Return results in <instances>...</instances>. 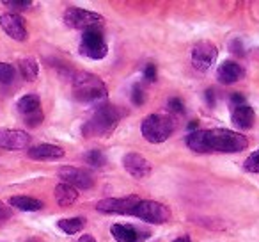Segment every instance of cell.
<instances>
[{"mask_svg":"<svg viewBox=\"0 0 259 242\" xmlns=\"http://www.w3.org/2000/svg\"><path fill=\"white\" fill-rule=\"evenodd\" d=\"M187 146L195 153H240L248 148V139L227 128H209L190 132Z\"/></svg>","mask_w":259,"mask_h":242,"instance_id":"obj_1","label":"cell"},{"mask_svg":"<svg viewBox=\"0 0 259 242\" xmlns=\"http://www.w3.org/2000/svg\"><path fill=\"white\" fill-rule=\"evenodd\" d=\"M73 94L80 103L103 105L105 98H107V86L100 77L80 72L73 77Z\"/></svg>","mask_w":259,"mask_h":242,"instance_id":"obj_2","label":"cell"},{"mask_svg":"<svg viewBox=\"0 0 259 242\" xmlns=\"http://www.w3.org/2000/svg\"><path fill=\"white\" fill-rule=\"evenodd\" d=\"M122 112L114 105H100L94 111L93 118L89 119L83 127V134L94 135V137H107L117 127L119 119H121Z\"/></svg>","mask_w":259,"mask_h":242,"instance_id":"obj_3","label":"cell"},{"mask_svg":"<svg viewBox=\"0 0 259 242\" xmlns=\"http://www.w3.org/2000/svg\"><path fill=\"white\" fill-rule=\"evenodd\" d=\"M141 132L144 135L146 141L153 143V145H160V143L167 141L174 132V121L170 116L165 114H151L142 121Z\"/></svg>","mask_w":259,"mask_h":242,"instance_id":"obj_4","label":"cell"},{"mask_svg":"<svg viewBox=\"0 0 259 242\" xmlns=\"http://www.w3.org/2000/svg\"><path fill=\"white\" fill-rule=\"evenodd\" d=\"M64 22L71 29H82L83 32L91 29H101L105 18L94 11H87L82 8H68L64 13Z\"/></svg>","mask_w":259,"mask_h":242,"instance_id":"obj_5","label":"cell"},{"mask_svg":"<svg viewBox=\"0 0 259 242\" xmlns=\"http://www.w3.org/2000/svg\"><path fill=\"white\" fill-rule=\"evenodd\" d=\"M107 41L103 38V32L100 29H91L85 30L82 34V41H80V54L83 57L94 59V61H100V59L107 57Z\"/></svg>","mask_w":259,"mask_h":242,"instance_id":"obj_6","label":"cell"},{"mask_svg":"<svg viewBox=\"0 0 259 242\" xmlns=\"http://www.w3.org/2000/svg\"><path fill=\"white\" fill-rule=\"evenodd\" d=\"M132 216L151 224H163L170 219V210L165 205H162L158 201H153V199H141L137 203V206L134 209Z\"/></svg>","mask_w":259,"mask_h":242,"instance_id":"obj_7","label":"cell"},{"mask_svg":"<svg viewBox=\"0 0 259 242\" xmlns=\"http://www.w3.org/2000/svg\"><path fill=\"white\" fill-rule=\"evenodd\" d=\"M217 54H219V50H217V47L211 41H199L192 48V54H190L192 66L197 72H208L215 64Z\"/></svg>","mask_w":259,"mask_h":242,"instance_id":"obj_8","label":"cell"},{"mask_svg":"<svg viewBox=\"0 0 259 242\" xmlns=\"http://www.w3.org/2000/svg\"><path fill=\"white\" fill-rule=\"evenodd\" d=\"M18 112L23 116L25 123L29 127H37L43 121V111H41V98L36 93H29L25 96H22L16 103Z\"/></svg>","mask_w":259,"mask_h":242,"instance_id":"obj_9","label":"cell"},{"mask_svg":"<svg viewBox=\"0 0 259 242\" xmlns=\"http://www.w3.org/2000/svg\"><path fill=\"white\" fill-rule=\"evenodd\" d=\"M62 184H68L75 189H91L94 187V177L85 169H80L75 166H62L57 171Z\"/></svg>","mask_w":259,"mask_h":242,"instance_id":"obj_10","label":"cell"},{"mask_svg":"<svg viewBox=\"0 0 259 242\" xmlns=\"http://www.w3.org/2000/svg\"><path fill=\"white\" fill-rule=\"evenodd\" d=\"M141 199L137 196H128V198H107L98 201L96 210L101 214H128L132 216L134 209Z\"/></svg>","mask_w":259,"mask_h":242,"instance_id":"obj_11","label":"cell"},{"mask_svg":"<svg viewBox=\"0 0 259 242\" xmlns=\"http://www.w3.org/2000/svg\"><path fill=\"white\" fill-rule=\"evenodd\" d=\"M0 27L15 41H25L27 36H29L25 27V20L20 15H16V13H4V15L0 16Z\"/></svg>","mask_w":259,"mask_h":242,"instance_id":"obj_12","label":"cell"},{"mask_svg":"<svg viewBox=\"0 0 259 242\" xmlns=\"http://www.w3.org/2000/svg\"><path fill=\"white\" fill-rule=\"evenodd\" d=\"M122 166H124L126 173L132 175L134 178H139V180L149 177L151 171H153L151 162H149L148 159H144L142 155H139V153H135V152H130L122 157Z\"/></svg>","mask_w":259,"mask_h":242,"instance_id":"obj_13","label":"cell"},{"mask_svg":"<svg viewBox=\"0 0 259 242\" xmlns=\"http://www.w3.org/2000/svg\"><path fill=\"white\" fill-rule=\"evenodd\" d=\"M30 145V135L25 130L0 128V148L4 150H25Z\"/></svg>","mask_w":259,"mask_h":242,"instance_id":"obj_14","label":"cell"},{"mask_svg":"<svg viewBox=\"0 0 259 242\" xmlns=\"http://www.w3.org/2000/svg\"><path fill=\"white\" fill-rule=\"evenodd\" d=\"M217 77L222 84H233V82H238L245 77V70L241 68L238 62L234 61H224L222 64L219 66L217 70Z\"/></svg>","mask_w":259,"mask_h":242,"instance_id":"obj_15","label":"cell"},{"mask_svg":"<svg viewBox=\"0 0 259 242\" xmlns=\"http://www.w3.org/2000/svg\"><path fill=\"white\" fill-rule=\"evenodd\" d=\"M27 155L32 160H59L64 157V150L55 145H37L29 148Z\"/></svg>","mask_w":259,"mask_h":242,"instance_id":"obj_16","label":"cell"},{"mask_svg":"<svg viewBox=\"0 0 259 242\" xmlns=\"http://www.w3.org/2000/svg\"><path fill=\"white\" fill-rule=\"evenodd\" d=\"M110 233L117 242H141L146 237L139 228L132 224H114L110 228Z\"/></svg>","mask_w":259,"mask_h":242,"instance_id":"obj_17","label":"cell"},{"mask_svg":"<svg viewBox=\"0 0 259 242\" xmlns=\"http://www.w3.org/2000/svg\"><path fill=\"white\" fill-rule=\"evenodd\" d=\"M233 123L236 125L238 128H241V130H248V128H252V125H254L255 121V114H254V109L248 107V105H240V107H234L233 111Z\"/></svg>","mask_w":259,"mask_h":242,"instance_id":"obj_18","label":"cell"},{"mask_svg":"<svg viewBox=\"0 0 259 242\" xmlns=\"http://www.w3.org/2000/svg\"><path fill=\"white\" fill-rule=\"evenodd\" d=\"M9 205L22 210V212H37L43 209L45 203L37 198H30V196H13V198H9Z\"/></svg>","mask_w":259,"mask_h":242,"instance_id":"obj_19","label":"cell"},{"mask_svg":"<svg viewBox=\"0 0 259 242\" xmlns=\"http://www.w3.org/2000/svg\"><path fill=\"white\" fill-rule=\"evenodd\" d=\"M55 201L61 206H69L78 199V191L68 184H59L55 187Z\"/></svg>","mask_w":259,"mask_h":242,"instance_id":"obj_20","label":"cell"},{"mask_svg":"<svg viewBox=\"0 0 259 242\" xmlns=\"http://www.w3.org/2000/svg\"><path fill=\"white\" fill-rule=\"evenodd\" d=\"M18 70L22 73V77L29 82L37 79V73H39V64H37L36 59L32 57H25V59H20L18 61Z\"/></svg>","mask_w":259,"mask_h":242,"instance_id":"obj_21","label":"cell"},{"mask_svg":"<svg viewBox=\"0 0 259 242\" xmlns=\"http://www.w3.org/2000/svg\"><path fill=\"white\" fill-rule=\"evenodd\" d=\"M57 226L61 228L64 233L68 235H75L85 226V219L83 217H69V219H61L57 223Z\"/></svg>","mask_w":259,"mask_h":242,"instance_id":"obj_22","label":"cell"},{"mask_svg":"<svg viewBox=\"0 0 259 242\" xmlns=\"http://www.w3.org/2000/svg\"><path fill=\"white\" fill-rule=\"evenodd\" d=\"M16 77V70L9 62H0V84H11Z\"/></svg>","mask_w":259,"mask_h":242,"instance_id":"obj_23","label":"cell"},{"mask_svg":"<svg viewBox=\"0 0 259 242\" xmlns=\"http://www.w3.org/2000/svg\"><path fill=\"white\" fill-rule=\"evenodd\" d=\"M83 160L93 167H103L105 166V157L100 150H91V152H87L85 155H83Z\"/></svg>","mask_w":259,"mask_h":242,"instance_id":"obj_24","label":"cell"},{"mask_svg":"<svg viewBox=\"0 0 259 242\" xmlns=\"http://www.w3.org/2000/svg\"><path fill=\"white\" fill-rule=\"evenodd\" d=\"M243 167L248 173H259V148L252 155H248V159L243 162Z\"/></svg>","mask_w":259,"mask_h":242,"instance_id":"obj_25","label":"cell"},{"mask_svg":"<svg viewBox=\"0 0 259 242\" xmlns=\"http://www.w3.org/2000/svg\"><path fill=\"white\" fill-rule=\"evenodd\" d=\"M2 4L8 6V8L16 9V11H25V9L32 8V2H30V0H4Z\"/></svg>","mask_w":259,"mask_h":242,"instance_id":"obj_26","label":"cell"},{"mask_svg":"<svg viewBox=\"0 0 259 242\" xmlns=\"http://www.w3.org/2000/svg\"><path fill=\"white\" fill-rule=\"evenodd\" d=\"M132 101L135 105H142L146 101V93L141 84H134V87H132Z\"/></svg>","mask_w":259,"mask_h":242,"instance_id":"obj_27","label":"cell"},{"mask_svg":"<svg viewBox=\"0 0 259 242\" xmlns=\"http://www.w3.org/2000/svg\"><path fill=\"white\" fill-rule=\"evenodd\" d=\"M167 109H169L170 112H176V114H183L185 112V105L180 98H170V100L167 101Z\"/></svg>","mask_w":259,"mask_h":242,"instance_id":"obj_28","label":"cell"},{"mask_svg":"<svg viewBox=\"0 0 259 242\" xmlns=\"http://www.w3.org/2000/svg\"><path fill=\"white\" fill-rule=\"evenodd\" d=\"M144 77L149 80V82H155V80H156V66L153 64V62L146 64V68H144Z\"/></svg>","mask_w":259,"mask_h":242,"instance_id":"obj_29","label":"cell"},{"mask_svg":"<svg viewBox=\"0 0 259 242\" xmlns=\"http://www.w3.org/2000/svg\"><path fill=\"white\" fill-rule=\"evenodd\" d=\"M231 101H233L236 107H240V105H245V96L241 93H233L231 94Z\"/></svg>","mask_w":259,"mask_h":242,"instance_id":"obj_30","label":"cell"},{"mask_svg":"<svg viewBox=\"0 0 259 242\" xmlns=\"http://www.w3.org/2000/svg\"><path fill=\"white\" fill-rule=\"evenodd\" d=\"M9 217H11V209H8L4 203L0 201V221H6Z\"/></svg>","mask_w":259,"mask_h":242,"instance_id":"obj_31","label":"cell"},{"mask_svg":"<svg viewBox=\"0 0 259 242\" xmlns=\"http://www.w3.org/2000/svg\"><path fill=\"white\" fill-rule=\"evenodd\" d=\"M204 98H206V101H208L209 107H213V105H215V91H213L211 87H209V89H206Z\"/></svg>","mask_w":259,"mask_h":242,"instance_id":"obj_32","label":"cell"},{"mask_svg":"<svg viewBox=\"0 0 259 242\" xmlns=\"http://www.w3.org/2000/svg\"><path fill=\"white\" fill-rule=\"evenodd\" d=\"M236 50V55H243V50H241V47H240V41H233L231 43V50Z\"/></svg>","mask_w":259,"mask_h":242,"instance_id":"obj_33","label":"cell"},{"mask_svg":"<svg viewBox=\"0 0 259 242\" xmlns=\"http://www.w3.org/2000/svg\"><path fill=\"white\" fill-rule=\"evenodd\" d=\"M78 242H96V238H94L93 235H82V237L78 238Z\"/></svg>","mask_w":259,"mask_h":242,"instance_id":"obj_34","label":"cell"},{"mask_svg":"<svg viewBox=\"0 0 259 242\" xmlns=\"http://www.w3.org/2000/svg\"><path fill=\"white\" fill-rule=\"evenodd\" d=\"M172 242H192V240H190L188 235H183V237H178L176 240H172Z\"/></svg>","mask_w":259,"mask_h":242,"instance_id":"obj_35","label":"cell"},{"mask_svg":"<svg viewBox=\"0 0 259 242\" xmlns=\"http://www.w3.org/2000/svg\"><path fill=\"white\" fill-rule=\"evenodd\" d=\"M197 128V121H192L190 125H188V130H195Z\"/></svg>","mask_w":259,"mask_h":242,"instance_id":"obj_36","label":"cell"},{"mask_svg":"<svg viewBox=\"0 0 259 242\" xmlns=\"http://www.w3.org/2000/svg\"><path fill=\"white\" fill-rule=\"evenodd\" d=\"M27 242H43V240H41V238H37V237H32V238H29Z\"/></svg>","mask_w":259,"mask_h":242,"instance_id":"obj_37","label":"cell"}]
</instances>
